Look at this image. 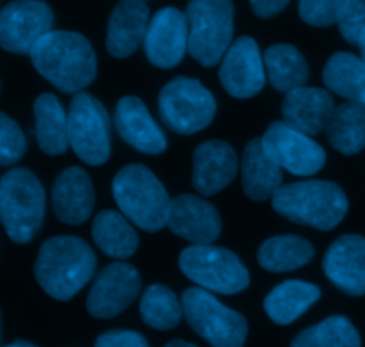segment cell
I'll use <instances>...</instances> for the list:
<instances>
[{
    "label": "cell",
    "mask_w": 365,
    "mask_h": 347,
    "mask_svg": "<svg viewBox=\"0 0 365 347\" xmlns=\"http://www.w3.org/2000/svg\"><path fill=\"white\" fill-rule=\"evenodd\" d=\"M0 342H2V321H0Z\"/></svg>",
    "instance_id": "41"
},
{
    "label": "cell",
    "mask_w": 365,
    "mask_h": 347,
    "mask_svg": "<svg viewBox=\"0 0 365 347\" xmlns=\"http://www.w3.org/2000/svg\"><path fill=\"white\" fill-rule=\"evenodd\" d=\"M139 314L145 324H148L153 330H173L178 326L184 309L182 301L175 296L173 291H170L164 285H152L145 291L139 305Z\"/></svg>",
    "instance_id": "31"
},
{
    "label": "cell",
    "mask_w": 365,
    "mask_h": 347,
    "mask_svg": "<svg viewBox=\"0 0 365 347\" xmlns=\"http://www.w3.org/2000/svg\"><path fill=\"white\" fill-rule=\"evenodd\" d=\"M95 347H150L146 338L138 331L113 330L100 335L96 338Z\"/></svg>",
    "instance_id": "36"
},
{
    "label": "cell",
    "mask_w": 365,
    "mask_h": 347,
    "mask_svg": "<svg viewBox=\"0 0 365 347\" xmlns=\"http://www.w3.org/2000/svg\"><path fill=\"white\" fill-rule=\"evenodd\" d=\"M242 187L253 202H266L273 198L282 187V167L266 155L262 139H253L246 145L241 160Z\"/></svg>",
    "instance_id": "23"
},
{
    "label": "cell",
    "mask_w": 365,
    "mask_h": 347,
    "mask_svg": "<svg viewBox=\"0 0 365 347\" xmlns=\"http://www.w3.org/2000/svg\"><path fill=\"white\" fill-rule=\"evenodd\" d=\"M45 219V191L41 182L25 167L11 170L0 178V221L7 235L27 244L38 235Z\"/></svg>",
    "instance_id": "5"
},
{
    "label": "cell",
    "mask_w": 365,
    "mask_h": 347,
    "mask_svg": "<svg viewBox=\"0 0 365 347\" xmlns=\"http://www.w3.org/2000/svg\"><path fill=\"white\" fill-rule=\"evenodd\" d=\"M328 280L346 294H365V237L342 235L328 248L323 260Z\"/></svg>",
    "instance_id": "17"
},
{
    "label": "cell",
    "mask_w": 365,
    "mask_h": 347,
    "mask_svg": "<svg viewBox=\"0 0 365 347\" xmlns=\"http://www.w3.org/2000/svg\"><path fill=\"white\" fill-rule=\"evenodd\" d=\"M36 139L46 155H61L68 150V114L64 113L59 100L50 93L38 96L34 102Z\"/></svg>",
    "instance_id": "25"
},
{
    "label": "cell",
    "mask_w": 365,
    "mask_h": 347,
    "mask_svg": "<svg viewBox=\"0 0 365 347\" xmlns=\"http://www.w3.org/2000/svg\"><path fill=\"white\" fill-rule=\"evenodd\" d=\"M220 78L234 98H252L266 84V66L255 39L242 36L232 43L220 68Z\"/></svg>",
    "instance_id": "14"
},
{
    "label": "cell",
    "mask_w": 365,
    "mask_h": 347,
    "mask_svg": "<svg viewBox=\"0 0 365 347\" xmlns=\"http://www.w3.org/2000/svg\"><path fill=\"white\" fill-rule=\"evenodd\" d=\"M239 171V159L228 143L207 141L195 150L192 159V187L202 196L223 191Z\"/></svg>",
    "instance_id": "19"
},
{
    "label": "cell",
    "mask_w": 365,
    "mask_h": 347,
    "mask_svg": "<svg viewBox=\"0 0 365 347\" xmlns=\"http://www.w3.org/2000/svg\"><path fill=\"white\" fill-rule=\"evenodd\" d=\"M52 205L57 219L66 224H82L95 207L91 178L81 167H68L56 178L52 187Z\"/></svg>",
    "instance_id": "21"
},
{
    "label": "cell",
    "mask_w": 365,
    "mask_h": 347,
    "mask_svg": "<svg viewBox=\"0 0 365 347\" xmlns=\"http://www.w3.org/2000/svg\"><path fill=\"white\" fill-rule=\"evenodd\" d=\"M164 347H196V346L189 344V342H184V341H173V342H170V344L164 346Z\"/></svg>",
    "instance_id": "38"
},
{
    "label": "cell",
    "mask_w": 365,
    "mask_h": 347,
    "mask_svg": "<svg viewBox=\"0 0 365 347\" xmlns=\"http://www.w3.org/2000/svg\"><path fill=\"white\" fill-rule=\"evenodd\" d=\"M330 145L344 155H355L365 148V107L346 102L334 109L327 123Z\"/></svg>",
    "instance_id": "29"
},
{
    "label": "cell",
    "mask_w": 365,
    "mask_h": 347,
    "mask_svg": "<svg viewBox=\"0 0 365 347\" xmlns=\"http://www.w3.org/2000/svg\"><path fill=\"white\" fill-rule=\"evenodd\" d=\"M113 195L121 214L145 232L168 224L171 200L159 178L146 166L130 164L114 177Z\"/></svg>",
    "instance_id": "4"
},
{
    "label": "cell",
    "mask_w": 365,
    "mask_h": 347,
    "mask_svg": "<svg viewBox=\"0 0 365 347\" xmlns=\"http://www.w3.org/2000/svg\"><path fill=\"white\" fill-rule=\"evenodd\" d=\"M178 264L189 280L209 292L237 294L250 285V274L241 260L220 246H189L180 253Z\"/></svg>",
    "instance_id": "8"
},
{
    "label": "cell",
    "mask_w": 365,
    "mask_h": 347,
    "mask_svg": "<svg viewBox=\"0 0 365 347\" xmlns=\"http://www.w3.org/2000/svg\"><path fill=\"white\" fill-rule=\"evenodd\" d=\"M96 269L95 252L78 237H52L36 260V280L53 299L68 301L88 285Z\"/></svg>",
    "instance_id": "2"
},
{
    "label": "cell",
    "mask_w": 365,
    "mask_h": 347,
    "mask_svg": "<svg viewBox=\"0 0 365 347\" xmlns=\"http://www.w3.org/2000/svg\"><path fill=\"white\" fill-rule=\"evenodd\" d=\"M31 61L41 77L64 93L82 91L96 77L95 50L78 32H48L31 50Z\"/></svg>",
    "instance_id": "1"
},
{
    "label": "cell",
    "mask_w": 365,
    "mask_h": 347,
    "mask_svg": "<svg viewBox=\"0 0 365 347\" xmlns=\"http://www.w3.org/2000/svg\"><path fill=\"white\" fill-rule=\"evenodd\" d=\"M6 347H38V346L31 344V342H25V341H16V342H13V344H9Z\"/></svg>",
    "instance_id": "39"
},
{
    "label": "cell",
    "mask_w": 365,
    "mask_h": 347,
    "mask_svg": "<svg viewBox=\"0 0 365 347\" xmlns=\"http://www.w3.org/2000/svg\"><path fill=\"white\" fill-rule=\"evenodd\" d=\"M150 25V11L145 0H121L114 7L107 27V50L123 59L145 43Z\"/></svg>",
    "instance_id": "22"
},
{
    "label": "cell",
    "mask_w": 365,
    "mask_h": 347,
    "mask_svg": "<svg viewBox=\"0 0 365 347\" xmlns=\"http://www.w3.org/2000/svg\"><path fill=\"white\" fill-rule=\"evenodd\" d=\"M250 2H252V9L255 11L257 16L271 18L284 11L289 0H250Z\"/></svg>",
    "instance_id": "37"
},
{
    "label": "cell",
    "mask_w": 365,
    "mask_h": 347,
    "mask_svg": "<svg viewBox=\"0 0 365 347\" xmlns=\"http://www.w3.org/2000/svg\"><path fill=\"white\" fill-rule=\"evenodd\" d=\"M334 109V96L327 89L307 86L289 91L282 103L285 123L307 135L323 132Z\"/></svg>",
    "instance_id": "20"
},
{
    "label": "cell",
    "mask_w": 365,
    "mask_h": 347,
    "mask_svg": "<svg viewBox=\"0 0 365 347\" xmlns=\"http://www.w3.org/2000/svg\"><path fill=\"white\" fill-rule=\"evenodd\" d=\"M187 18L175 7H164L150 20L145 38V52L150 63L159 68H173L187 52Z\"/></svg>",
    "instance_id": "15"
},
{
    "label": "cell",
    "mask_w": 365,
    "mask_h": 347,
    "mask_svg": "<svg viewBox=\"0 0 365 347\" xmlns=\"http://www.w3.org/2000/svg\"><path fill=\"white\" fill-rule=\"evenodd\" d=\"M262 148L282 170L298 177H312L323 170L327 152L312 135L296 130L285 121H274L262 135Z\"/></svg>",
    "instance_id": "11"
},
{
    "label": "cell",
    "mask_w": 365,
    "mask_h": 347,
    "mask_svg": "<svg viewBox=\"0 0 365 347\" xmlns=\"http://www.w3.org/2000/svg\"><path fill=\"white\" fill-rule=\"evenodd\" d=\"M178 237L195 244H210L221 234V217L216 207L195 195L171 200L168 224Z\"/></svg>",
    "instance_id": "16"
},
{
    "label": "cell",
    "mask_w": 365,
    "mask_h": 347,
    "mask_svg": "<svg viewBox=\"0 0 365 347\" xmlns=\"http://www.w3.org/2000/svg\"><path fill=\"white\" fill-rule=\"evenodd\" d=\"M273 209L292 223L317 230H334L348 214L341 185L327 180H303L282 185L271 198Z\"/></svg>",
    "instance_id": "3"
},
{
    "label": "cell",
    "mask_w": 365,
    "mask_h": 347,
    "mask_svg": "<svg viewBox=\"0 0 365 347\" xmlns=\"http://www.w3.org/2000/svg\"><path fill=\"white\" fill-rule=\"evenodd\" d=\"M95 244L113 259L125 260L138 252L139 237L130 221L114 210H102L93 221Z\"/></svg>",
    "instance_id": "26"
},
{
    "label": "cell",
    "mask_w": 365,
    "mask_h": 347,
    "mask_svg": "<svg viewBox=\"0 0 365 347\" xmlns=\"http://www.w3.org/2000/svg\"><path fill=\"white\" fill-rule=\"evenodd\" d=\"M184 317L195 333L212 347H242L248 335V323L235 310L227 309L209 291L187 289L182 296Z\"/></svg>",
    "instance_id": "7"
},
{
    "label": "cell",
    "mask_w": 365,
    "mask_h": 347,
    "mask_svg": "<svg viewBox=\"0 0 365 347\" xmlns=\"http://www.w3.org/2000/svg\"><path fill=\"white\" fill-rule=\"evenodd\" d=\"M185 18L189 53L202 66H214L223 61L234 38L232 0H191Z\"/></svg>",
    "instance_id": "6"
},
{
    "label": "cell",
    "mask_w": 365,
    "mask_h": 347,
    "mask_svg": "<svg viewBox=\"0 0 365 347\" xmlns=\"http://www.w3.org/2000/svg\"><path fill=\"white\" fill-rule=\"evenodd\" d=\"M314 259V248L298 235H278L259 248V264L271 273H289L307 266Z\"/></svg>",
    "instance_id": "30"
},
{
    "label": "cell",
    "mask_w": 365,
    "mask_h": 347,
    "mask_svg": "<svg viewBox=\"0 0 365 347\" xmlns=\"http://www.w3.org/2000/svg\"><path fill=\"white\" fill-rule=\"evenodd\" d=\"M339 31L351 45H360L365 34V0H348L339 13Z\"/></svg>",
    "instance_id": "34"
},
{
    "label": "cell",
    "mask_w": 365,
    "mask_h": 347,
    "mask_svg": "<svg viewBox=\"0 0 365 347\" xmlns=\"http://www.w3.org/2000/svg\"><path fill=\"white\" fill-rule=\"evenodd\" d=\"M266 77L278 91L289 93L305 86L309 81V64L305 57L292 45H273L264 53Z\"/></svg>",
    "instance_id": "28"
},
{
    "label": "cell",
    "mask_w": 365,
    "mask_h": 347,
    "mask_svg": "<svg viewBox=\"0 0 365 347\" xmlns=\"http://www.w3.org/2000/svg\"><path fill=\"white\" fill-rule=\"evenodd\" d=\"M291 347H362V342L351 321L342 316H334L303 330L292 341Z\"/></svg>",
    "instance_id": "32"
},
{
    "label": "cell",
    "mask_w": 365,
    "mask_h": 347,
    "mask_svg": "<svg viewBox=\"0 0 365 347\" xmlns=\"http://www.w3.org/2000/svg\"><path fill=\"white\" fill-rule=\"evenodd\" d=\"M359 48H360V53H362V59L365 61V34H364V38H362V41H360V45H359Z\"/></svg>",
    "instance_id": "40"
},
{
    "label": "cell",
    "mask_w": 365,
    "mask_h": 347,
    "mask_svg": "<svg viewBox=\"0 0 365 347\" xmlns=\"http://www.w3.org/2000/svg\"><path fill=\"white\" fill-rule=\"evenodd\" d=\"M141 291V276L125 262L103 267L88 296V312L98 319H113L134 303Z\"/></svg>",
    "instance_id": "13"
},
{
    "label": "cell",
    "mask_w": 365,
    "mask_h": 347,
    "mask_svg": "<svg viewBox=\"0 0 365 347\" xmlns=\"http://www.w3.org/2000/svg\"><path fill=\"white\" fill-rule=\"evenodd\" d=\"M70 146L82 162L100 166L110 155V118L93 95L77 93L68 110Z\"/></svg>",
    "instance_id": "10"
},
{
    "label": "cell",
    "mask_w": 365,
    "mask_h": 347,
    "mask_svg": "<svg viewBox=\"0 0 365 347\" xmlns=\"http://www.w3.org/2000/svg\"><path fill=\"white\" fill-rule=\"evenodd\" d=\"M348 0H299V16L314 27L337 24L339 13Z\"/></svg>",
    "instance_id": "35"
},
{
    "label": "cell",
    "mask_w": 365,
    "mask_h": 347,
    "mask_svg": "<svg viewBox=\"0 0 365 347\" xmlns=\"http://www.w3.org/2000/svg\"><path fill=\"white\" fill-rule=\"evenodd\" d=\"M321 298L319 287L307 281L289 280L274 287L264 301V310L277 324H291L302 317L317 299Z\"/></svg>",
    "instance_id": "24"
},
{
    "label": "cell",
    "mask_w": 365,
    "mask_h": 347,
    "mask_svg": "<svg viewBox=\"0 0 365 347\" xmlns=\"http://www.w3.org/2000/svg\"><path fill=\"white\" fill-rule=\"evenodd\" d=\"M53 13L41 0H14L0 11V46L13 53H31L52 32Z\"/></svg>",
    "instance_id": "12"
},
{
    "label": "cell",
    "mask_w": 365,
    "mask_h": 347,
    "mask_svg": "<svg viewBox=\"0 0 365 347\" xmlns=\"http://www.w3.org/2000/svg\"><path fill=\"white\" fill-rule=\"evenodd\" d=\"M27 150L24 132L16 123L0 113V166H11L24 157Z\"/></svg>",
    "instance_id": "33"
},
{
    "label": "cell",
    "mask_w": 365,
    "mask_h": 347,
    "mask_svg": "<svg viewBox=\"0 0 365 347\" xmlns=\"http://www.w3.org/2000/svg\"><path fill=\"white\" fill-rule=\"evenodd\" d=\"M114 127L125 143L143 153L157 155L166 152L164 132L138 96H123L114 110Z\"/></svg>",
    "instance_id": "18"
},
{
    "label": "cell",
    "mask_w": 365,
    "mask_h": 347,
    "mask_svg": "<svg viewBox=\"0 0 365 347\" xmlns=\"http://www.w3.org/2000/svg\"><path fill=\"white\" fill-rule=\"evenodd\" d=\"M159 113L164 123L178 134H196L212 123L216 100L202 82L177 77L159 95Z\"/></svg>",
    "instance_id": "9"
},
{
    "label": "cell",
    "mask_w": 365,
    "mask_h": 347,
    "mask_svg": "<svg viewBox=\"0 0 365 347\" xmlns=\"http://www.w3.org/2000/svg\"><path fill=\"white\" fill-rule=\"evenodd\" d=\"M323 81L328 89L348 102L365 107V61L348 52L330 57L323 70Z\"/></svg>",
    "instance_id": "27"
}]
</instances>
